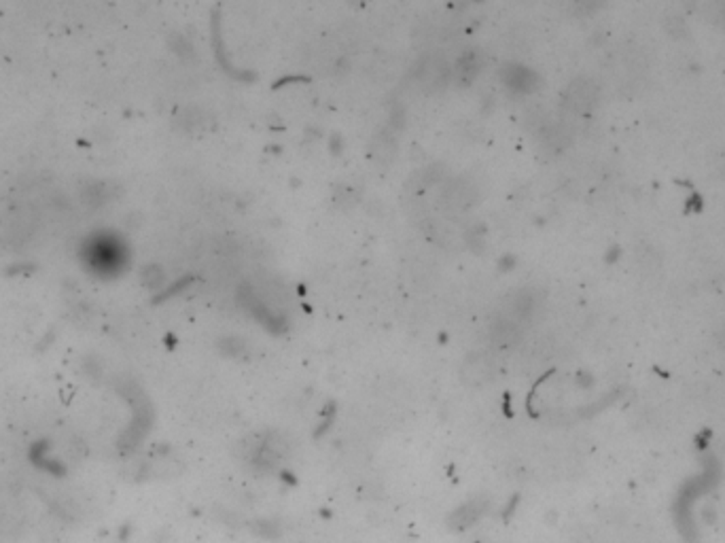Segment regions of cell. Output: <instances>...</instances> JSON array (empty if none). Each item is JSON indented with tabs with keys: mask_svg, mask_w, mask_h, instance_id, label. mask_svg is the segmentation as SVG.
<instances>
[{
	"mask_svg": "<svg viewBox=\"0 0 725 543\" xmlns=\"http://www.w3.org/2000/svg\"><path fill=\"white\" fill-rule=\"evenodd\" d=\"M719 477V467L715 461H709L704 471H702L700 475H696L694 480H689L687 484H683V488H681L676 492V501H674V520L678 525V531L681 535H683L685 539L694 541L696 539V527H694V503L698 501V498L704 494L709 488L715 486Z\"/></svg>",
	"mask_w": 725,
	"mask_h": 543,
	"instance_id": "cell-1",
	"label": "cell"
},
{
	"mask_svg": "<svg viewBox=\"0 0 725 543\" xmlns=\"http://www.w3.org/2000/svg\"><path fill=\"white\" fill-rule=\"evenodd\" d=\"M481 514H483V505L481 503H469L465 507H460L452 516V525H454V529H471L479 520Z\"/></svg>",
	"mask_w": 725,
	"mask_h": 543,
	"instance_id": "cell-3",
	"label": "cell"
},
{
	"mask_svg": "<svg viewBox=\"0 0 725 543\" xmlns=\"http://www.w3.org/2000/svg\"><path fill=\"white\" fill-rule=\"evenodd\" d=\"M723 19H725V9H723Z\"/></svg>",
	"mask_w": 725,
	"mask_h": 543,
	"instance_id": "cell-4",
	"label": "cell"
},
{
	"mask_svg": "<svg viewBox=\"0 0 725 543\" xmlns=\"http://www.w3.org/2000/svg\"><path fill=\"white\" fill-rule=\"evenodd\" d=\"M596 102V85L589 81H577L570 88V104L575 108H589Z\"/></svg>",
	"mask_w": 725,
	"mask_h": 543,
	"instance_id": "cell-2",
	"label": "cell"
}]
</instances>
